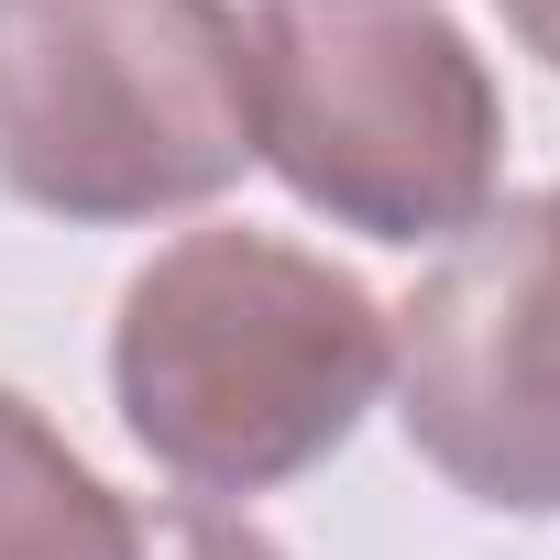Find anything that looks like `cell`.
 Instances as JSON below:
<instances>
[{"instance_id":"1","label":"cell","mask_w":560,"mask_h":560,"mask_svg":"<svg viewBox=\"0 0 560 560\" xmlns=\"http://www.w3.org/2000/svg\"><path fill=\"white\" fill-rule=\"evenodd\" d=\"M396 330L363 275L242 220L176 231L110 319V407L187 494H275L319 472L385 396Z\"/></svg>"},{"instance_id":"2","label":"cell","mask_w":560,"mask_h":560,"mask_svg":"<svg viewBox=\"0 0 560 560\" xmlns=\"http://www.w3.org/2000/svg\"><path fill=\"white\" fill-rule=\"evenodd\" d=\"M253 165L231 0H0V187L78 231L209 209Z\"/></svg>"},{"instance_id":"3","label":"cell","mask_w":560,"mask_h":560,"mask_svg":"<svg viewBox=\"0 0 560 560\" xmlns=\"http://www.w3.org/2000/svg\"><path fill=\"white\" fill-rule=\"evenodd\" d=\"M253 165L363 242H451L494 209L505 100L440 0H253Z\"/></svg>"},{"instance_id":"4","label":"cell","mask_w":560,"mask_h":560,"mask_svg":"<svg viewBox=\"0 0 560 560\" xmlns=\"http://www.w3.org/2000/svg\"><path fill=\"white\" fill-rule=\"evenodd\" d=\"M385 330L418 462L494 516H560V187L451 231Z\"/></svg>"},{"instance_id":"5","label":"cell","mask_w":560,"mask_h":560,"mask_svg":"<svg viewBox=\"0 0 560 560\" xmlns=\"http://www.w3.org/2000/svg\"><path fill=\"white\" fill-rule=\"evenodd\" d=\"M0 560H143V505L110 494L12 385H0Z\"/></svg>"},{"instance_id":"6","label":"cell","mask_w":560,"mask_h":560,"mask_svg":"<svg viewBox=\"0 0 560 560\" xmlns=\"http://www.w3.org/2000/svg\"><path fill=\"white\" fill-rule=\"evenodd\" d=\"M143 560H287L253 516L231 505H198V494H154L143 505Z\"/></svg>"},{"instance_id":"7","label":"cell","mask_w":560,"mask_h":560,"mask_svg":"<svg viewBox=\"0 0 560 560\" xmlns=\"http://www.w3.org/2000/svg\"><path fill=\"white\" fill-rule=\"evenodd\" d=\"M494 12H505V34H516V45L560 78V0H494Z\"/></svg>"}]
</instances>
